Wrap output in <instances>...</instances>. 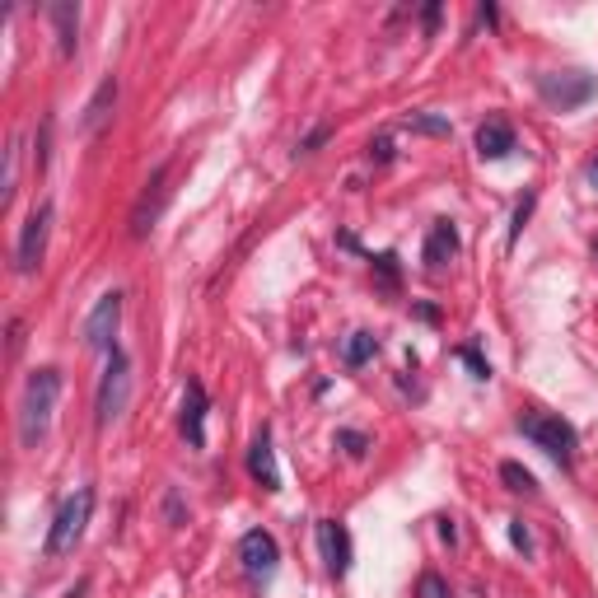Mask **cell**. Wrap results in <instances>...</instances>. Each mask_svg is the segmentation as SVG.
Returning <instances> with one entry per match:
<instances>
[{"instance_id": "6da1fadb", "label": "cell", "mask_w": 598, "mask_h": 598, "mask_svg": "<svg viewBox=\"0 0 598 598\" xmlns=\"http://www.w3.org/2000/svg\"><path fill=\"white\" fill-rule=\"evenodd\" d=\"M61 393V374L57 370H38L24 388V402H19V444L24 449H38L52 426V407H57Z\"/></svg>"}, {"instance_id": "7a4b0ae2", "label": "cell", "mask_w": 598, "mask_h": 598, "mask_svg": "<svg viewBox=\"0 0 598 598\" xmlns=\"http://www.w3.org/2000/svg\"><path fill=\"white\" fill-rule=\"evenodd\" d=\"M89 510H94V491H89V486H80V491H75V496L57 510L52 528H47V556H66V552H75V542L85 538Z\"/></svg>"}, {"instance_id": "3957f363", "label": "cell", "mask_w": 598, "mask_h": 598, "mask_svg": "<svg viewBox=\"0 0 598 598\" xmlns=\"http://www.w3.org/2000/svg\"><path fill=\"white\" fill-rule=\"evenodd\" d=\"M519 430L538 444L542 454H552L556 463H570V458H575V426H570L566 416L524 412V416H519Z\"/></svg>"}, {"instance_id": "277c9868", "label": "cell", "mask_w": 598, "mask_h": 598, "mask_svg": "<svg viewBox=\"0 0 598 598\" xmlns=\"http://www.w3.org/2000/svg\"><path fill=\"white\" fill-rule=\"evenodd\" d=\"M127 402H131V360L122 356V351H113V356H108V370H103V384H99V402H94V421H99V426L122 421Z\"/></svg>"}, {"instance_id": "5b68a950", "label": "cell", "mask_w": 598, "mask_h": 598, "mask_svg": "<svg viewBox=\"0 0 598 598\" xmlns=\"http://www.w3.org/2000/svg\"><path fill=\"white\" fill-rule=\"evenodd\" d=\"M47 234H52V206H38V211L24 220L19 243H15L19 276H33V271H38V262H43V253H47Z\"/></svg>"}, {"instance_id": "8992f818", "label": "cell", "mask_w": 598, "mask_h": 598, "mask_svg": "<svg viewBox=\"0 0 598 598\" xmlns=\"http://www.w3.org/2000/svg\"><path fill=\"white\" fill-rule=\"evenodd\" d=\"M117 323H122V295L117 290H108V295L89 309L85 318V346H94V351H113V332Z\"/></svg>"}, {"instance_id": "52a82bcc", "label": "cell", "mask_w": 598, "mask_h": 598, "mask_svg": "<svg viewBox=\"0 0 598 598\" xmlns=\"http://www.w3.org/2000/svg\"><path fill=\"white\" fill-rule=\"evenodd\" d=\"M164 201H169V169H155V178L145 183L141 201H136V211H131V239H145V234L155 229Z\"/></svg>"}, {"instance_id": "ba28073f", "label": "cell", "mask_w": 598, "mask_h": 598, "mask_svg": "<svg viewBox=\"0 0 598 598\" xmlns=\"http://www.w3.org/2000/svg\"><path fill=\"white\" fill-rule=\"evenodd\" d=\"M239 556H243V570H248V575H271L276 561H281V547H276V538H271L267 528H253V533H243Z\"/></svg>"}, {"instance_id": "9c48e42d", "label": "cell", "mask_w": 598, "mask_h": 598, "mask_svg": "<svg viewBox=\"0 0 598 598\" xmlns=\"http://www.w3.org/2000/svg\"><path fill=\"white\" fill-rule=\"evenodd\" d=\"M318 547H323V561H328V570L342 580L346 570H351V533H346L337 519H323V524H318Z\"/></svg>"}, {"instance_id": "30bf717a", "label": "cell", "mask_w": 598, "mask_h": 598, "mask_svg": "<svg viewBox=\"0 0 598 598\" xmlns=\"http://www.w3.org/2000/svg\"><path fill=\"white\" fill-rule=\"evenodd\" d=\"M248 472L257 477V486L262 491H281V468H276V454H271V435L262 430L253 440V449H248Z\"/></svg>"}, {"instance_id": "8fae6325", "label": "cell", "mask_w": 598, "mask_h": 598, "mask_svg": "<svg viewBox=\"0 0 598 598\" xmlns=\"http://www.w3.org/2000/svg\"><path fill=\"white\" fill-rule=\"evenodd\" d=\"M47 19L57 24L61 57H71L75 43H80V5H75V0H57V5H47Z\"/></svg>"}, {"instance_id": "7c38bea8", "label": "cell", "mask_w": 598, "mask_h": 598, "mask_svg": "<svg viewBox=\"0 0 598 598\" xmlns=\"http://www.w3.org/2000/svg\"><path fill=\"white\" fill-rule=\"evenodd\" d=\"M183 435H187V444H206V388L192 379L187 384V398H183Z\"/></svg>"}, {"instance_id": "4fadbf2b", "label": "cell", "mask_w": 598, "mask_h": 598, "mask_svg": "<svg viewBox=\"0 0 598 598\" xmlns=\"http://www.w3.org/2000/svg\"><path fill=\"white\" fill-rule=\"evenodd\" d=\"M454 257H458V229L449 220H435V229H430V239H426V267L440 271Z\"/></svg>"}, {"instance_id": "5bb4252c", "label": "cell", "mask_w": 598, "mask_h": 598, "mask_svg": "<svg viewBox=\"0 0 598 598\" xmlns=\"http://www.w3.org/2000/svg\"><path fill=\"white\" fill-rule=\"evenodd\" d=\"M510 150H514V131H510V122H500V117L482 122V131H477V155H482V159H505Z\"/></svg>"}, {"instance_id": "9a60e30c", "label": "cell", "mask_w": 598, "mask_h": 598, "mask_svg": "<svg viewBox=\"0 0 598 598\" xmlns=\"http://www.w3.org/2000/svg\"><path fill=\"white\" fill-rule=\"evenodd\" d=\"M542 94L552 103H561V108H575V103H584L589 94H594V80L589 75H570V80H542Z\"/></svg>"}, {"instance_id": "2e32d148", "label": "cell", "mask_w": 598, "mask_h": 598, "mask_svg": "<svg viewBox=\"0 0 598 598\" xmlns=\"http://www.w3.org/2000/svg\"><path fill=\"white\" fill-rule=\"evenodd\" d=\"M113 103H117V80L108 75V80L94 89V99H89L85 117H80V127H85V131H99L103 122H108V113H113Z\"/></svg>"}, {"instance_id": "e0dca14e", "label": "cell", "mask_w": 598, "mask_h": 598, "mask_svg": "<svg viewBox=\"0 0 598 598\" xmlns=\"http://www.w3.org/2000/svg\"><path fill=\"white\" fill-rule=\"evenodd\" d=\"M500 482L510 486V491H519V496H533L538 486H533V472L519 468V463H500Z\"/></svg>"}, {"instance_id": "ac0fdd59", "label": "cell", "mask_w": 598, "mask_h": 598, "mask_svg": "<svg viewBox=\"0 0 598 598\" xmlns=\"http://www.w3.org/2000/svg\"><path fill=\"white\" fill-rule=\"evenodd\" d=\"M370 356H374V337H370V332H351V342H346V365L360 370Z\"/></svg>"}, {"instance_id": "d6986e66", "label": "cell", "mask_w": 598, "mask_h": 598, "mask_svg": "<svg viewBox=\"0 0 598 598\" xmlns=\"http://www.w3.org/2000/svg\"><path fill=\"white\" fill-rule=\"evenodd\" d=\"M15 178H19V145H10V150H5V187H0V206H10V197H15Z\"/></svg>"}, {"instance_id": "ffe728a7", "label": "cell", "mask_w": 598, "mask_h": 598, "mask_svg": "<svg viewBox=\"0 0 598 598\" xmlns=\"http://www.w3.org/2000/svg\"><path fill=\"white\" fill-rule=\"evenodd\" d=\"M416 598H454V594H449V584H444V575L426 570V575H421V584H416Z\"/></svg>"}, {"instance_id": "44dd1931", "label": "cell", "mask_w": 598, "mask_h": 598, "mask_svg": "<svg viewBox=\"0 0 598 598\" xmlns=\"http://www.w3.org/2000/svg\"><path fill=\"white\" fill-rule=\"evenodd\" d=\"M407 127L426 131V136H449V122H444V117H430V113H412L407 117Z\"/></svg>"}, {"instance_id": "7402d4cb", "label": "cell", "mask_w": 598, "mask_h": 598, "mask_svg": "<svg viewBox=\"0 0 598 598\" xmlns=\"http://www.w3.org/2000/svg\"><path fill=\"white\" fill-rule=\"evenodd\" d=\"M510 538H514V547H519V552H528V547H533V538H528V528L519 524V519L510 524Z\"/></svg>"}, {"instance_id": "603a6c76", "label": "cell", "mask_w": 598, "mask_h": 598, "mask_svg": "<svg viewBox=\"0 0 598 598\" xmlns=\"http://www.w3.org/2000/svg\"><path fill=\"white\" fill-rule=\"evenodd\" d=\"M463 360H468L472 370H477V379H491V365H486V360L477 356V351H463Z\"/></svg>"}, {"instance_id": "cb8c5ba5", "label": "cell", "mask_w": 598, "mask_h": 598, "mask_svg": "<svg viewBox=\"0 0 598 598\" xmlns=\"http://www.w3.org/2000/svg\"><path fill=\"white\" fill-rule=\"evenodd\" d=\"M342 444H346V454H365V435H356V430H346Z\"/></svg>"}, {"instance_id": "d4e9b609", "label": "cell", "mask_w": 598, "mask_h": 598, "mask_svg": "<svg viewBox=\"0 0 598 598\" xmlns=\"http://www.w3.org/2000/svg\"><path fill=\"white\" fill-rule=\"evenodd\" d=\"M323 136H328V127H318V131H309V141L299 145V150H314V145H323Z\"/></svg>"}, {"instance_id": "484cf974", "label": "cell", "mask_w": 598, "mask_h": 598, "mask_svg": "<svg viewBox=\"0 0 598 598\" xmlns=\"http://www.w3.org/2000/svg\"><path fill=\"white\" fill-rule=\"evenodd\" d=\"M374 159H384V164H388V159H393V145L379 141V145H374Z\"/></svg>"}, {"instance_id": "4316f807", "label": "cell", "mask_w": 598, "mask_h": 598, "mask_svg": "<svg viewBox=\"0 0 598 598\" xmlns=\"http://www.w3.org/2000/svg\"><path fill=\"white\" fill-rule=\"evenodd\" d=\"M589 178H594V187H598V164H594V169H589Z\"/></svg>"}]
</instances>
